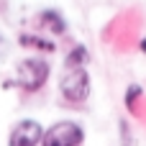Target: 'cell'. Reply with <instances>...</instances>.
<instances>
[{
	"label": "cell",
	"mask_w": 146,
	"mask_h": 146,
	"mask_svg": "<svg viewBox=\"0 0 146 146\" xmlns=\"http://www.w3.org/2000/svg\"><path fill=\"white\" fill-rule=\"evenodd\" d=\"M46 80H49V62H44L38 56H28V59L18 62V67H15V82L26 92H36L38 87H44Z\"/></svg>",
	"instance_id": "1"
},
{
	"label": "cell",
	"mask_w": 146,
	"mask_h": 146,
	"mask_svg": "<svg viewBox=\"0 0 146 146\" xmlns=\"http://www.w3.org/2000/svg\"><path fill=\"white\" fill-rule=\"evenodd\" d=\"M59 92L69 103H85L90 98V74L85 67L67 69L59 80Z\"/></svg>",
	"instance_id": "2"
},
{
	"label": "cell",
	"mask_w": 146,
	"mask_h": 146,
	"mask_svg": "<svg viewBox=\"0 0 146 146\" xmlns=\"http://www.w3.org/2000/svg\"><path fill=\"white\" fill-rule=\"evenodd\" d=\"M85 141V131L74 121H59L49 131H44L41 146H80Z\"/></svg>",
	"instance_id": "3"
},
{
	"label": "cell",
	"mask_w": 146,
	"mask_h": 146,
	"mask_svg": "<svg viewBox=\"0 0 146 146\" xmlns=\"http://www.w3.org/2000/svg\"><path fill=\"white\" fill-rule=\"evenodd\" d=\"M44 139V128L38 121L33 118H26V121H18L8 136V146H36Z\"/></svg>",
	"instance_id": "4"
},
{
	"label": "cell",
	"mask_w": 146,
	"mask_h": 146,
	"mask_svg": "<svg viewBox=\"0 0 146 146\" xmlns=\"http://www.w3.org/2000/svg\"><path fill=\"white\" fill-rule=\"evenodd\" d=\"M38 23H41L44 28H49L54 36H62V33L67 31V23H64V18H62L59 10H44L41 18H38Z\"/></svg>",
	"instance_id": "5"
},
{
	"label": "cell",
	"mask_w": 146,
	"mask_h": 146,
	"mask_svg": "<svg viewBox=\"0 0 146 146\" xmlns=\"http://www.w3.org/2000/svg\"><path fill=\"white\" fill-rule=\"evenodd\" d=\"M87 59H90V51H87V46H74L69 54H67V59H64V67L67 69H74V67H85L87 64Z\"/></svg>",
	"instance_id": "6"
},
{
	"label": "cell",
	"mask_w": 146,
	"mask_h": 146,
	"mask_svg": "<svg viewBox=\"0 0 146 146\" xmlns=\"http://www.w3.org/2000/svg\"><path fill=\"white\" fill-rule=\"evenodd\" d=\"M23 46H28V49H38V51H54V41H46V38H41V36H33V33H21V38H18Z\"/></svg>",
	"instance_id": "7"
},
{
	"label": "cell",
	"mask_w": 146,
	"mask_h": 146,
	"mask_svg": "<svg viewBox=\"0 0 146 146\" xmlns=\"http://www.w3.org/2000/svg\"><path fill=\"white\" fill-rule=\"evenodd\" d=\"M141 95H144V90L139 87V85H128V90H126V98H123V103H126V108L136 115L139 113V100H141Z\"/></svg>",
	"instance_id": "8"
},
{
	"label": "cell",
	"mask_w": 146,
	"mask_h": 146,
	"mask_svg": "<svg viewBox=\"0 0 146 146\" xmlns=\"http://www.w3.org/2000/svg\"><path fill=\"white\" fill-rule=\"evenodd\" d=\"M121 136H123V146H133V139H131V131H128L126 121H121Z\"/></svg>",
	"instance_id": "9"
},
{
	"label": "cell",
	"mask_w": 146,
	"mask_h": 146,
	"mask_svg": "<svg viewBox=\"0 0 146 146\" xmlns=\"http://www.w3.org/2000/svg\"><path fill=\"white\" fill-rule=\"evenodd\" d=\"M141 51H144V54H146V38H144V41H141Z\"/></svg>",
	"instance_id": "10"
}]
</instances>
